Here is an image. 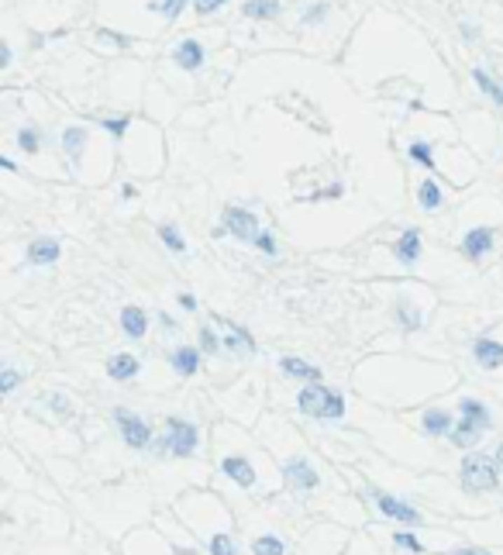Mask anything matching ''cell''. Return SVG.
Listing matches in <instances>:
<instances>
[{
	"mask_svg": "<svg viewBox=\"0 0 503 555\" xmlns=\"http://www.w3.org/2000/svg\"><path fill=\"white\" fill-rule=\"evenodd\" d=\"M107 373H111V380H118V383H125L131 376H138V359L131 356V352H121V356H114L107 362Z\"/></svg>",
	"mask_w": 503,
	"mask_h": 555,
	"instance_id": "ac0fdd59",
	"label": "cell"
},
{
	"mask_svg": "<svg viewBox=\"0 0 503 555\" xmlns=\"http://www.w3.org/2000/svg\"><path fill=\"white\" fill-rule=\"evenodd\" d=\"M296 407L310 417H341L345 414V396L341 394H331L328 387L314 383V387H303L300 396H296Z\"/></svg>",
	"mask_w": 503,
	"mask_h": 555,
	"instance_id": "3957f363",
	"label": "cell"
},
{
	"mask_svg": "<svg viewBox=\"0 0 503 555\" xmlns=\"http://www.w3.org/2000/svg\"><path fill=\"white\" fill-rule=\"evenodd\" d=\"M121 328H125L128 338H142L149 331V314L142 307H125L121 311Z\"/></svg>",
	"mask_w": 503,
	"mask_h": 555,
	"instance_id": "2e32d148",
	"label": "cell"
},
{
	"mask_svg": "<svg viewBox=\"0 0 503 555\" xmlns=\"http://www.w3.org/2000/svg\"><path fill=\"white\" fill-rule=\"evenodd\" d=\"M397 255H400V262H407V266H414L420 259V232L418 228H407L400 241H397Z\"/></svg>",
	"mask_w": 503,
	"mask_h": 555,
	"instance_id": "9a60e30c",
	"label": "cell"
},
{
	"mask_svg": "<svg viewBox=\"0 0 503 555\" xmlns=\"http://www.w3.org/2000/svg\"><path fill=\"white\" fill-rule=\"evenodd\" d=\"M18 383H21V376H18L14 369H4V376H0V390H4V394H14Z\"/></svg>",
	"mask_w": 503,
	"mask_h": 555,
	"instance_id": "836d02e7",
	"label": "cell"
},
{
	"mask_svg": "<svg viewBox=\"0 0 503 555\" xmlns=\"http://www.w3.org/2000/svg\"><path fill=\"white\" fill-rule=\"evenodd\" d=\"M493 241H497V232L493 228H472L465 241H462V252L469 255V259H483L490 248H493Z\"/></svg>",
	"mask_w": 503,
	"mask_h": 555,
	"instance_id": "8fae6325",
	"label": "cell"
},
{
	"mask_svg": "<svg viewBox=\"0 0 503 555\" xmlns=\"http://www.w3.org/2000/svg\"><path fill=\"white\" fill-rule=\"evenodd\" d=\"M114 421H118V428H121V438H125L131 448H145L149 441H152V432H149V424L138 417V414H131L125 407H118L114 410Z\"/></svg>",
	"mask_w": 503,
	"mask_h": 555,
	"instance_id": "52a82bcc",
	"label": "cell"
},
{
	"mask_svg": "<svg viewBox=\"0 0 503 555\" xmlns=\"http://www.w3.org/2000/svg\"><path fill=\"white\" fill-rule=\"evenodd\" d=\"M48 403H52V407H55V410H62V414H66V410H69V403H66V396H62V394L48 396Z\"/></svg>",
	"mask_w": 503,
	"mask_h": 555,
	"instance_id": "ab89813d",
	"label": "cell"
},
{
	"mask_svg": "<svg viewBox=\"0 0 503 555\" xmlns=\"http://www.w3.org/2000/svg\"><path fill=\"white\" fill-rule=\"evenodd\" d=\"M172 59H176V66H179V69H186V73H197V69L204 66V45H200L197 39H183L179 45H176Z\"/></svg>",
	"mask_w": 503,
	"mask_h": 555,
	"instance_id": "30bf717a",
	"label": "cell"
},
{
	"mask_svg": "<svg viewBox=\"0 0 503 555\" xmlns=\"http://www.w3.org/2000/svg\"><path fill=\"white\" fill-rule=\"evenodd\" d=\"M283 476H287V483H290L294 490H314V486H317V473H314V466H310L307 459H290V462L283 466Z\"/></svg>",
	"mask_w": 503,
	"mask_h": 555,
	"instance_id": "9c48e42d",
	"label": "cell"
},
{
	"mask_svg": "<svg viewBox=\"0 0 503 555\" xmlns=\"http://www.w3.org/2000/svg\"><path fill=\"white\" fill-rule=\"evenodd\" d=\"M224 0H193V7H197V14H210V11H217Z\"/></svg>",
	"mask_w": 503,
	"mask_h": 555,
	"instance_id": "74e56055",
	"label": "cell"
},
{
	"mask_svg": "<svg viewBox=\"0 0 503 555\" xmlns=\"http://www.w3.org/2000/svg\"><path fill=\"white\" fill-rule=\"evenodd\" d=\"M200 349H204V352H217V349H221V342L214 338L210 328H200Z\"/></svg>",
	"mask_w": 503,
	"mask_h": 555,
	"instance_id": "e575fe53",
	"label": "cell"
},
{
	"mask_svg": "<svg viewBox=\"0 0 503 555\" xmlns=\"http://www.w3.org/2000/svg\"><path fill=\"white\" fill-rule=\"evenodd\" d=\"M459 410H462V424H459V428H452V445L469 448V445H476L479 435L490 428V410H486V403H483V400H472V396H465V400H462Z\"/></svg>",
	"mask_w": 503,
	"mask_h": 555,
	"instance_id": "7a4b0ae2",
	"label": "cell"
},
{
	"mask_svg": "<svg viewBox=\"0 0 503 555\" xmlns=\"http://www.w3.org/2000/svg\"><path fill=\"white\" fill-rule=\"evenodd\" d=\"M448 555H493V552H486V549H472V545H469V549H452Z\"/></svg>",
	"mask_w": 503,
	"mask_h": 555,
	"instance_id": "60d3db41",
	"label": "cell"
},
{
	"mask_svg": "<svg viewBox=\"0 0 503 555\" xmlns=\"http://www.w3.org/2000/svg\"><path fill=\"white\" fill-rule=\"evenodd\" d=\"M420 424H424V435H452V414H448V410H438V407H434V410H424V421H420Z\"/></svg>",
	"mask_w": 503,
	"mask_h": 555,
	"instance_id": "e0dca14e",
	"label": "cell"
},
{
	"mask_svg": "<svg viewBox=\"0 0 503 555\" xmlns=\"http://www.w3.org/2000/svg\"><path fill=\"white\" fill-rule=\"evenodd\" d=\"M166 445H163V452H172V455H193V448H197V441H200V435H197V428L190 424V421H183V417H169L166 421Z\"/></svg>",
	"mask_w": 503,
	"mask_h": 555,
	"instance_id": "277c9868",
	"label": "cell"
},
{
	"mask_svg": "<svg viewBox=\"0 0 503 555\" xmlns=\"http://www.w3.org/2000/svg\"><path fill=\"white\" fill-rule=\"evenodd\" d=\"M252 552L255 555H283V542H280L276 535H262V538L252 542Z\"/></svg>",
	"mask_w": 503,
	"mask_h": 555,
	"instance_id": "d4e9b609",
	"label": "cell"
},
{
	"mask_svg": "<svg viewBox=\"0 0 503 555\" xmlns=\"http://www.w3.org/2000/svg\"><path fill=\"white\" fill-rule=\"evenodd\" d=\"M221 469H224V476H231L238 486H255V469L249 466V459H242V455H228L221 462Z\"/></svg>",
	"mask_w": 503,
	"mask_h": 555,
	"instance_id": "5bb4252c",
	"label": "cell"
},
{
	"mask_svg": "<svg viewBox=\"0 0 503 555\" xmlns=\"http://www.w3.org/2000/svg\"><path fill=\"white\" fill-rule=\"evenodd\" d=\"M418 197H420V207H424V210H434V207H441V187H438L434 180H424Z\"/></svg>",
	"mask_w": 503,
	"mask_h": 555,
	"instance_id": "603a6c76",
	"label": "cell"
},
{
	"mask_svg": "<svg viewBox=\"0 0 503 555\" xmlns=\"http://www.w3.org/2000/svg\"><path fill=\"white\" fill-rule=\"evenodd\" d=\"M100 128H107L114 138H121V135H125V128H128V118H114V121L107 118V121H100Z\"/></svg>",
	"mask_w": 503,
	"mask_h": 555,
	"instance_id": "d590c367",
	"label": "cell"
},
{
	"mask_svg": "<svg viewBox=\"0 0 503 555\" xmlns=\"http://www.w3.org/2000/svg\"><path fill=\"white\" fill-rule=\"evenodd\" d=\"M59 259V241L55 238H35L28 245V262L32 266H52Z\"/></svg>",
	"mask_w": 503,
	"mask_h": 555,
	"instance_id": "4fadbf2b",
	"label": "cell"
},
{
	"mask_svg": "<svg viewBox=\"0 0 503 555\" xmlns=\"http://www.w3.org/2000/svg\"><path fill=\"white\" fill-rule=\"evenodd\" d=\"M83 145H86V131H83V128H66V131H62V149H66V156L73 159V162H80Z\"/></svg>",
	"mask_w": 503,
	"mask_h": 555,
	"instance_id": "7402d4cb",
	"label": "cell"
},
{
	"mask_svg": "<svg viewBox=\"0 0 503 555\" xmlns=\"http://www.w3.org/2000/svg\"><path fill=\"white\" fill-rule=\"evenodd\" d=\"M472 356H476V362H479L483 369H500L503 366V345L500 342H493V338H476Z\"/></svg>",
	"mask_w": 503,
	"mask_h": 555,
	"instance_id": "7c38bea8",
	"label": "cell"
},
{
	"mask_svg": "<svg viewBox=\"0 0 503 555\" xmlns=\"http://www.w3.org/2000/svg\"><path fill=\"white\" fill-rule=\"evenodd\" d=\"M397 314L404 317V328H411V331H418V328H420V314H418V311H411V307H407V300H400Z\"/></svg>",
	"mask_w": 503,
	"mask_h": 555,
	"instance_id": "1f68e13d",
	"label": "cell"
},
{
	"mask_svg": "<svg viewBox=\"0 0 503 555\" xmlns=\"http://www.w3.org/2000/svg\"><path fill=\"white\" fill-rule=\"evenodd\" d=\"M497 462H500V466H503V445H500V448H497Z\"/></svg>",
	"mask_w": 503,
	"mask_h": 555,
	"instance_id": "7bdbcfd3",
	"label": "cell"
},
{
	"mask_svg": "<svg viewBox=\"0 0 503 555\" xmlns=\"http://www.w3.org/2000/svg\"><path fill=\"white\" fill-rule=\"evenodd\" d=\"M159 238L166 241V245L172 248V252H183V248H186V241L179 238V232H176L172 225H163V228H159Z\"/></svg>",
	"mask_w": 503,
	"mask_h": 555,
	"instance_id": "f1b7e54d",
	"label": "cell"
},
{
	"mask_svg": "<svg viewBox=\"0 0 503 555\" xmlns=\"http://www.w3.org/2000/svg\"><path fill=\"white\" fill-rule=\"evenodd\" d=\"M242 14H245V18H255V21H269V18L280 14V0H245Z\"/></svg>",
	"mask_w": 503,
	"mask_h": 555,
	"instance_id": "44dd1931",
	"label": "cell"
},
{
	"mask_svg": "<svg viewBox=\"0 0 503 555\" xmlns=\"http://www.w3.org/2000/svg\"><path fill=\"white\" fill-rule=\"evenodd\" d=\"M462 486L472 490V493H486V490H497L500 486V462L476 452V455H465L462 459Z\"/></svg>",
	"mask_w": 503,
	"mask_h": 555,
	"instance_id": "6da1fadb",
	"label": "cell"
},
{
	"mask_svg": "<svg viewBox=\"0 0 503 555\" xmlns=\"http://www.w3.org/2000/svg\"><path fill=\"white\" fill-rule=\"evenodd\" d=\"M172 366H176L179 376H193V373L200 369V352L190 349V345H179V349L172 352Z\"/></svg>",
	"mask_w": 503,
	"mask_h": 555,
	"instance_id": "ffe728a7",
	"label": "cell"
},
{
	"mask_svg": "<svg viewBox=\"0 0 503 555\" xmlns=\"http://www.w3.org/2000/svg\"><path fill=\"white\" fill-rule=\"evenodd\" d=\"M179 307H183V311H197V297H190V293H179Z\"/></svg>",
	"mask_w": 503,
	"mask_h": 555,
	"instance_id": "f35d334b",
	"label": "cell"
},
{
	"mask_svg": "<svg viewBox=\"0 0 503 555\" xmlns=\"http://www.w3.org/2000/svg\"><path fill=\"white\" fill-rule=\"evenodd\" d=\"M376 497V507L383 511L386 517H397V521H404V524H420V514L411 507V504H404V500H397V497H390V493H373Z\"/></svg>",
	"mask_w": 503,
	"mask_h": 555,
	"instance_id": "ba28073f",
	"label": "cell"
},
{
	"mask_svg": "<svg viewBox=\"0 0 503 555\" xmlns=\"http://www.w3.org/2000/svg\"><path fill=\"white\" fill-rule=\"evenodd\" d=\"M210 555H238V552H235V542L228 535H214L210 538Z\"/></svg>",
	"mask_w": 503,
	"mask_h": 555,
	"instance_id": "f546056e",
	"label": "cell"
},
{
	"mask_svg": "<svg viewBox=\"0 0 503 555\" xmlns=\"http://www.w3.org/2000/svg\"><path fill=\"white\" fill-rule=\"evenodd\" d=\"M411 159L420 162V166H427V169H434V156H431V145H427V142H414V145H411Z\"/></svg>",
	"mask_w": 503,
	"mask_h": 555,
	"instance_id": "83f0119b",
	"label": "cell"
},
{
	"mask_svg": "<svg viewBox=\"0 0 503 555\" xmlns=\"http://www.w3.org/2000/svg\"><path fill=\"white\" fill-rule=\"evenodd\" d=\"M280 366H283V373L294 376V380H310V383L321 380V369H317V366H310V362H303V359H296V356H287Z\"/></svg>",
	"mask_w": 503,
	"mask_h": 555,
	"instance_id": "d6986e66",
	"label": "cell"
},
{
	"mask_svg": "<svg viewBox=\"0 0 503 555\" xmlns=\"http://www.w3.org/2000/svg\"><path fill=\"white\" fill-rule=\"evenodd\" d=\"M186 7V0H149V11H156V14H163L166 21L172 18H179V11Z\"/></svg>",
	"mask_w": 503,
	"mask_h": 555,
	"instance_id": "cb8c5ba5",
	"label": "cell"
},
{
	"mask_svg": "<svg viewBox=\"0 0 503 555\" xmlns=\"http://www.w3.org/2000/svg\"><path fill=\"white\" fill-rule=\"evenodd\" d=\"M0 62H4V66L11 62V45H4V48H0Z\"/></svg>",
	"mask_w": 503,
	"mask_h": 555,
	"instance_id": "b9f144b4",
	"label": "cell"
},
{
	"mask_svg": "<svg viewBox=\"0 0 503 555\" xmlns=\"http://www.w3.org/2000/svg\"><path fill=\"white\" fill-rule=\"evenodd\" d=\"M255 245H259V248H262L266 255H273V252H276V241H273V235H266V232L255 238Z\"/></svg>",
	"mask_w": 503,
	"mask_h": 555,
	"instance_id": "8d00e7d4",
	"label": "cell"
},
{
	"mask_svg": "<svg viewBox=\"0 0 503 555\" xmlns=\"http://www.w3.org/2000/svg\"><path fill=\"white\" fill-rule=\"evenodd\" d=\"M221 228L231 232L238 241H255V238L262 235V232H259V218H255L252 210H242V207H228Z\"/></svg>",
	"mask_w": 503,
	"mask_h": 555,
	"instance_id": "8992f818",
	"label": "cell"
},
{
	"mask_svg": "<svg viewBox=\"0 0 503 555\" xmlns=\"http://www.w3.org/2000/svg\"><path fill=\"white\" fill-rule=\"evenodd\" d=\"M217 321V328H221V349H228V352H235V356H252L255 352V338H252L245 328H238L235 321H228V317H214Z\"/></svg>",
	"mask_w": 503,
	"mask_h": 555,
	"instance_id": "5b68a950",
	"label": "cell"
},
{
	"mask_svg": "<svg viewBox=\"0 0 503 555\" xmlns=\"http://www.w3.org/2000/svg\"><path fill=\"white\" fill-rule=\"evenodd\" d=\"M472 79L479 83V90H483V93H490L497 104H503V86H497L493 79L486 76V69H472Z\"/></svg>",
	"mask_w": 503,
	"mask_h": 555,
	"instance_id": "484cf974",
	"label": "cell"
},
{
	"mask_svg": "<svg viewBox=\"0 0 503 555\" xmlns=\"http://www.w3.org/2000/svg\"><path fill=\"white\" fill-rule=\"evenodd\" d=\"M393 542H397V545H400V549H411V552L418 555V552H424V545H420L418 538H414V535H411V531H397V535H393Z\"/></svg>",
	"mask_w": 503,
	"mask_h": 555,
	"instance_id": "4dcf8cb0",
	"label": "cell"
},
{
	"mask_svg": "<svg viewBox=\"0 0 503 555\" xmlns=\"http://www.w3.org/2000/svg\"><path fill=\"white\" fill-rule=\"evenodd\" d=\"M18 145L28 152V156H35L39 152V128H32V124H25L21 131H18Z\"/></svg>",
	"mask_w": 503,
	"mask_h": 555,
	"instance_id": "4316f807",
	"label": "cell"
},
{
	"mask_svg": "<svg viewBox=\"0 0 503 555\" xmlns=\"http://www.w3.org/2000/svg\"><path fill=\"white\" fill-rule=\"evenodd\" d=\"M324 14H328V4H314V7L303 14V25H321V21H324Z\"/></svg>",
	"mask_w": 503,
	"mask_h": 555,
	"instance_id": "d6a6232c",
	"label": "cell"
}]
</instances>
